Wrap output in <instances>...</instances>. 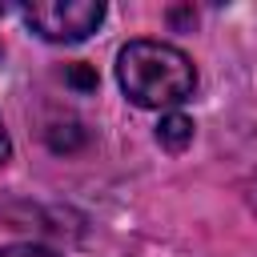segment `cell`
<instances>
[{
	"label": "cell",
	"instance_id": "cell-1",
	"mask_svg": "<svg viewBox=\"0 0 257 257\" xmlns=\"http://www.w3.org/2000/svg\"><path fill=\"white\" fill-rule=\"evenodd\" d=\"M116 84L137 108L173 112L197 88L193 60L165 40H128L116 52Z\"/></svg>",
	"mask_w": 257,
	"mask_h": 257
},
{
	"label": "cell",
	"instance_id": "cell-2",
	"mask_svg": "<svg viewBox=\"0 0 257 257\" xmlns=\"http://www.w3.org/2000/svg\"><path fill=\"white\" fill-rule=\"evenodd\" d=\"M20 16L48 44H80L100 28L104 4L100 0H36V4H24Z\"/></svg>",
	"mask_w": 257,
	"mask_h": 257
},
{
	"label": "cell",
	"instance_id": "cell-3",
	"mask_svg": "<svg viewBox=\"0 0 257 257\" xmlns=\"http://www.w3.org/2000/svg\"><path fill=\"white\" fill-rule=\"evenodd\" d=\"M157 141L169 149V153H181V149H189L193 145V120L185 116V112H165L161 116V124H157Z\"/></svg>",
	"mask_w": 257,
	"mask_h": 257
},
{
	"label": "cell",
	"instance_id": "cell-5",
	"mask_svg": "<svg viewBox=\"0 0 257 257\" xmlns=\"http://www.w3.org/2000/svg\"><path fill=\"white\" fill-rule=\"evenodd\" d=\"M8 153H12V141H8V128H4V120H0V165L8 161Z\"/></svg>",
	"mask_w": 257,
	"mask_h": 257
},
{
	"label": "cell",
	"instance_id": "cell-4",
	"mask_svg": "<svg viewBox=\"0 0 257 257\" xmlns=\"http://www.w3.org/2000/svg\"><path fill=\"white\" fill-rule=\"evenodd\" d=\"M0 257H60V253H52L44 245H8V249H0Z\"/></svg>",
	"mask_w": 257,
	"mask_h": 257
}]
</instances>
